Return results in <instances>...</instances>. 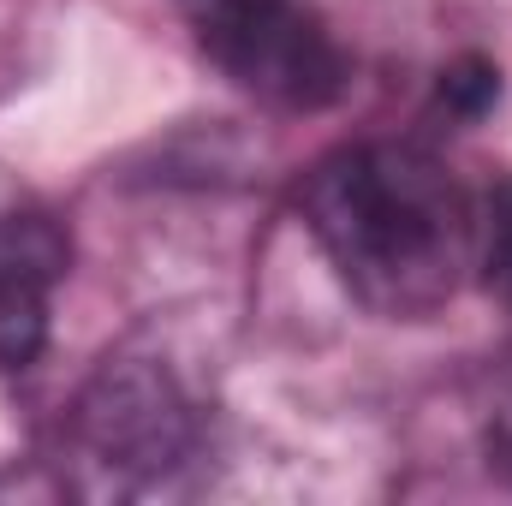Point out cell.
Instances as JSON below:
<instances>
[{"mask_svg":"<svg viewBox=\"0 0 512 506\" xmlns=\"http://www.w3.org/2000/svg\"><path fill=\"white\" fill-rule=\"evenodd\" d=\"M72 245L60 221L12 209L0 215V370H30L48 346V304L66 280Z\"/></svg>","mask_w":512,"mask_h":506,"instance_id":"277c9868","label":"cell"},{"mask_svg":"<svg viewBox=\"0 0 512 506\" xmlns=\"http://www.w3.org/2000/svg\"><path fill=\"white\" fill-rule=\"evenodd\" d=\"M203 453V417L161 358L120 352L66 411L72 489L90 501H131L173 489V477Z\"/></svg>","mask_w":512,"mask_h":506,"instance_id":"7a4b0ae2","label":"cell"},{"mask_svg":"<svg viewBox=\"0 0 512 506\" xmlns=\"http://www.w3.org/2000/svg\"><path fill=\"white\" fill-rule=\"evenodd\" d=\"M298 203L328 268L370 316L423 322L477 268L483 209L417 143H346L322 155Z\"/></svg>","mask_w":512,"mask_h":506,"instance_id":"6da1fadb","label":"cell"},{"mask_svg":"<svg viewBox=\"0 0 512 506\" xmlns=\"http://www.w3.org/2000/svg\"><path fill=\"white\" fill-rule=\"evenodd\" d=\"M489 465L512 483V405L495 411V423H489Z\"/></svg>","mask_w":512,"mask_h":506,"instance_id":"5b68a950","label":"cell"},{"mask_svg":"<svg viewBox=\"0 0 512 506\" xmlns=\"http://www.w3.org/2000/svg\"><path fill=\"white\" fill-rule=\"evenodd\" d=\"M197 48L268 108L316 114L352 84V60L304 0H179Z\"/></svg>","mask_w":512,"mask_h":506,"instance_id":"3957f363","label":"cell"}]
</instances>
